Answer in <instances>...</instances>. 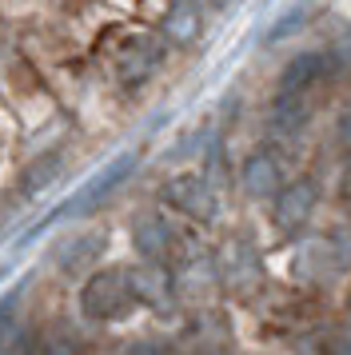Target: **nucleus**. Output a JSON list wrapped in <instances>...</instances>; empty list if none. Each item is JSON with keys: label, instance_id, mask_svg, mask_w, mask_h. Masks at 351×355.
<instances>
[{"label": "nucleus", "instance_id": "f257e3e1", "mask_svg": "<svg viewBox=\"0 0 351 355\" xmlns=\"http://www.w3.org/2000/svg\"><path fill=\"white\" fill-rule=\"evenodd\" d=\"M132 307H136V295H132L124 268H104V272L88 275V284L80 288V311L92 323H116Z\"/></svg>", "mask_w": 351, "mask_h": 355}, {"label": "nucleus", "instance_id": "f03ea898", "mask_svg": "<svg viewBox=\"0 0 351 355\" xmlns=\"http://www.w3.org/2000/svg\"><path fill=\"white\" fill-rule=\"evenodd\" d=\"M160 196L168 200V208H176L180 216H188V220H196V224H212L216 211H220V200H216V192H212V184H207L204 176H191V172L172 176L164 188H160Z\"/></svg>", "mask_w": 351, "mask_h": 355}, {"label": "nucleus", "instance_id": "7ed1b4c3", "mask_svg": "<svg viewBox=\"0 0 351 355\" xmlns=\"http://www.w3.org/2000/svg\"><path fill=\"white\" fill-rule=\"evenodd\" d=\"M136 164H140V156H136V152H124V156H120V160H112L104 172H96V176L80 188L76 200H72L64 211H68V216H88V211H96L128 176H132V168H136Z\"/></svg>", "mask_w": 351, "mask_h": 355}, {"label": "nucleus", "instance_id": "20e7f679", "mask_svg": "<svg viewBox=\"0 0 351 355\" xmlns=\"http://www.w3.org/2000/svg\"><path fill=\"white\" fill-rule=\"evenodd\" d=\"M275 208H271V220L280 232H300L311 211H316V184L311 180H296V184H280V192L271 196Z\"/></svg>", "mask_w": 351, "mask_h": 355}, {"label": "nucleus", "instance_id": "39448f33", "mask_svg": "<svg viewBox=\"0 0 351 355\" xmlns=\"http://www.w3.org/2000/svg\"><path fill=\"white\" fill-rule=\"evenodd\" d=\"M124 272H128L136 304H148V307H156V311H164V307L172 304V272H168V263L144 259V263L124 268Z\"/></svg>", "mask_w": 351, "mask_h": 355}, {"label": "nucleus", "instance_id": "423d86ee", "mask_svg": "<svg viewBox=\"0 0 351 355\" xmlns=\"http://www.w3.org/2000/svg\"><path fill=\"white\" fill-rule=\"evenodd\" d=\"M160 56H164V44H160L156 36L148 33H136L128 36V44L116 52V72H120V80H144L152 68L160 64Z\"/></svg>", "mask_w": 351, "mask_h": 355}, {"label": "nucleus", "instance_id": "0eeeda50", "mask_svg": "<svg viewBox=\"0 0 351 355\" xmlns=\"http://www.w3.org/2000/svg\"><path fill=\"white\" fill-rule=\"evenodd\" d=\"M239 180H243V192L255 196V200H271L284 184V164L275 152H252L243 168H239Z\"/></svg>", "mask_w": 351, "mask_h": 355}, {"label": "nucleus", "instance_id": "6e6552de", "mask_svg": "<svg viewBox=\"0 0 351 355\" xmlns=\"http://www.w3.org/2000/svg\"><path fill=\"white\" fill-rule=\"evenodd\" d=\"M132 240H136V252L144 259H156V263H172L176 259V232L164 220H144L132 232Z\"/></svg>", "mask_w": 351, "mask_h": 355}, {"label": "nucleus", "instance_id": "1a4fd4ad", "mask_svg": "<svg viewBox=\"0 0 351 355\" xmlns=\"http://www.w3.org/2000/svg\"><path fill=\"white\" fill-rule=\"evenodd\" d=\"M164 36L172 44H191L200 36V8L191 0H172L164 8Z\"/></svg>", "mask_w": 351, "mask_h": 355}, {"label": "nucleus", "instance_id": "9d476101", "mask_svg": "<svg viewBox=\"0 0 351 355\" xmlns=\"http://www.w3.org/2000/svg\"><path fill=\"white\" fill-rule=\"evenodd\" d=\"M323 72H327V56H319V52H303V56H296V60L284 68L280 92H307L311 84L323 80Z\"/></svg>", "mask_w": 351, "mask_h": 355}, {"label": "nucleus", "instance_id": "9b49d317", "mask_svg": "<svg viewBox=\"0 0 351 355\" xmlns=\"http://www.w3.org/2000/svg\"><path fill=\"white\" fill-rule=\"evenodd\" d=\"M307 116H311V108H307L303 92H280V100L271 104V124L280 132H300Z\"/></svg>", "mask_w": 351, "mask_h": 355}, {"label": "nucleus", "instance_id": "f8f14e48", "mask_svg": "<svg viewBox=\"0 0 351 355\" xmlns=\"http://www.w3.org/2000/svg\"><path fill=\"white\" fill-rule=\"evenodd\" d=\"M104 252V236H72V240L60 248V268H84V263H96V256Z\"/></svg>", "mask_w": 351, "mask_h": 355}, {"label": "nucleus", "instance_id": "ddd939ff", "mask_svg": "<svg viewBox=\"0 0 351 355\" xmlns=\"http://www.w3.org/2000/svg\"><path fill=\"white\" fill-rule=\"evenodd\" d=\"M56 164H60V156H44V160H36V164H32L28 172H24V196L44 192L48 184L56 180V172H60Z\"/></svg>", "mask_w": 351, "mask_h": 355}, {"label": "nucleus", "instance_id": "4468645a", "mask_svg": "<svg viewBox=\"0 0 351 355\" xmlns=\"http://www.w3.org/2000/svg\"><path fill=\"white\" fill-rule=\"evenodd\" d=\"M303 20H307V8H291V12H284V17L275 20V28H271L268 33V44H280V40H284V36H291V33H300L303 28Z\"/></svg>", "mask_w": 351, "mask_h": 355}, {"label": "nucleus", "instance_id": "2eb2a0df", "mask_svg": "<svg viewBox=\"0 0 351 355\" xmlns=\"http://www.w3.org/2000/svg\"><path fill=\"white\" fill-rule=\"evenodd\" d=\"M12 311H16V295H4V300H0V339L8 336V323H12Z\"/></svg>", "mask_w": 351, "mask_h": 355}, {"label": "nucleus", "instance_id": "dca6fc26", "mask_svg": "<svg viewBox=\"0 0 351 355\" xmlns=\"http://www.w3.org/2000/svg\"><path fill=\"white\" fill-rule=\"evenodd\" d=\"M323 352H332V355H351V331H343L339 339H327V343H323Z\"/></svg>", "mask_w": 351, "mask_h": 355}, {"label": "nucleus", "instance_id": "f3484780", "mask_svg": "<svg viewBox=\"0 0 351 355\" xmlns=\"http://www.w3.org/2000/svg\"><path fill=\"white\" fill-rule=\"evenodd\" d=\"M339 136H343V144L351 148V112L343 116V120H339Z\"/></svg>", "mask_w": 351, "mask_h": 355}, {"label": "nucleus", "instance_id": "a211bd4d", "mask_svg": "<svg viewBox=\"0 0 351 355\" xmlns=\"http://www.w3.org/2000/svg\"><path fill=\"white\" fill-rule=\"evenodd\" d=\"M0 152H4V148H0Z\"/></svg>", "mask_w": 351, "mask_h": 355}]
</instances>
